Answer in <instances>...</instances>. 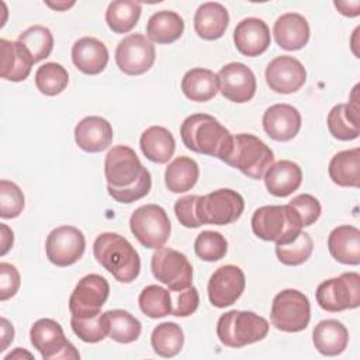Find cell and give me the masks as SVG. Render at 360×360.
<instances>
[{"label":"cell","instance_id":"obj_1","mask_svg":"<svg viewBox=\"0 0 360 360\" xmlns=\"http://www.w3.org/2000/svg\"><path fill=\"white\" fill-rule=\"evenodd\" d=\"M104 176L108 194L122 204L141 200L152 187L149 170L142 166L135 150L127 145H117L108 150Z\"/></svg>","mask_w":360,"mask_h":360},{"label":"cell","instance_id":"obj_2","mask_svg":"<svg viewBox=\"0 0 360 360\" xmlns=\"http://www.w3.org/2000/svg\"><path fill=\"white\" fill-rule=\"evenodd\" d=\"M180 136L187 149L222 162L231 155L233 146V135L210 114L188 115L180 125Z\"/></svg>","mask_w":360,"mask_h":360},{"label":"cell","instance_id":"obj_3","mask_svg":"<svg viewBox=\"0 0 360 360\" xmlns=\"http://www.w3.org/2000/svg\"><path fill=\"white\" fill-rule=\"evenodd\" d=\"M96 260L120 283L134 281L141 271V257L135 248L114 232L100 233L93 243Z\"/></svg>","mask_w":360,"mask_h":360},{"label":"cell","instance_id":"obj_4","mask_svg":"<svg viewBox=\"0 0 360 360\" xmlns=\"http://www.w3.org/2000/svg\"><path fill=\"white\" fill-rule=\"evenodd\" d=\"M253 233L267 242L284 245L294 240L302 231L297 211L290 205H263L252 215Z\"/></svg>","mask_w":360,"mask_h":360},{"label":"cell","instance_id":"obj_5","mask_svg":"<svg viewBox=\"0 0 360 360\" xmlns=\"http://www.w3.org/2000/svg\"><path fill=\"white\" fill-rule=\"evenodd\" d=\"M269 333V322L252 312L232 309L219 316L217 336L228 347H243L263 340Z\"/></svg>","mask_w":360,"mask_h":360},{"label":"cell","instance_id":"obj_6","mask_svg":"<svg viewBox=\"0 0 360 360\" xmlns=\"http://www.w3.org/2000/svg\"><path fill=\"white\" fill-rule=\"evenodd\" d=\"M225 163L245 176L260 180L274 163V153L262 139L252 134L233 135V146Z\"/></svg>","mask_w":360,"mask_h":360},{"label":"cell","instance_id":"obj_7","mask_svg":"<svg viewBox=\"0 0 360 360\" xmlns=\"http://www.w3.org/2000/svg\"><path fill=\"white\" fill-rule=\"evenodd\" d=\"M311 319V304L308 297L294 288L280 291L271 304L270 321L273 326L283 332H301Z\"/></svg>","mask_w":360,"mask_h":360},{"label":"cell","instance_id":"obj_8","mask_svg":"<svg viewBox=\"0 0 360 360\" xmlns=\"http://www.w3.org/2000/svg\"><path fill=\"white\" fill-rule=\"evenodd\" d=\"M245 210L243 197L231 188H219L207 195H198L195 215L201 225H228L239 219Z\"/></svg>","mask_w":360,"mask_h":360},{"label":"cell","instance_id":"obj_9","mask_svg":"<svg viewBox=\"0 0 360 360\" xmlns=\"http://www.w3.org/2000/svg\"><path fill=\"white\" fill-rule=\"evenodd\" d=\"M129 228L138 242L148 249L163 248L172 231L166 211L158 204H146L136 208L129 218Z\"/></svg>","mask_w":360,"mask_h":360},{"label":"cell","instance_id":"obj_10","mask_svg":"<svg viewBox=\"0 0 360 360\" xmlns=\"http://www.w3.org/2000/svg\"><path fill=\"white\" fill-rule=\"evenodd\" d=\"M318 305L328 312L354 309L360 305V276L356 271L343 273L322 281L315 292Z\"/></svg>","mask_w":360,"mask_h":360},{"label":"cell","instance_id":"obj_11","mask_svg":"<svg viewBox=\"0 0 360 360\" xmlns=\"http://www.w3.org/2000/svg\"><path fill=\"white\" fill-rule=\"evenodd\" d=\"M150 269L155 278L169 287L170 291H179L191 285L193 266L179 250L172 248H159L152 255Z\"/></svg>","mask_w":360,"mask_h":360},{"label":"cell","instance_id":"obj_12","mask_svg":"<svg viewBox=\"0 0 360 360\" xmlns=\"http://www.w3.org/2000/svg\"><path fill=\"white\" fill-rule=\"evenodd\" d=\"M32 346L41 353L44 360L79 359L76 347L66 339L62 326L49 318L34 322L30 330Z\"/></svg>","mask_w":360,"mask_h":360},{"label":"cell","instance_id":"obj_13","mask_svg":"<svg viewBox=\"0 0 360 360\" xmlns=\"http://www.w3.org/2000/svg\"><path fill=\"white\" fill-rule=\"evenodd\" d=\"M110 294L108 281L100 274H87L75 287L69 298L72 316L90 318L100 314Z\"/></svg>","mask_w":360,"mask_h":360},{"label":"cell","instance_id":"obj_14","mask_svg":"<svg viewBox=\"0 0 360 360\" xmlns=\"http://www.w3.org/2000/svg\"><path fill=\"white\" fill-rule=\"evenodd\" d=\"M156 58L155 45L142 34L124 37L115 49V63L120 70L129 76L146 73Z\"/></svg>","mask_w":360,"mask_h":360},{"label":"cell","instance_id":"obj_15","mask_svg":"<svg viewBox=\"0 0 360 360\" xmlns=\"http://www.w3.org/2000/svg\"><path fill=\"white\" fill-rule=\"evenodd\" d=\"M86 239L80 229L62 225L51 231L46 236L45 252L48 260L58 267L75 264L84 253Z\"/></svg>","mask_w":360,"mask_h":360},{"label":"cell","instance_id":"obj_16","mask_svg":"<svg viewBox=\"0 0 360 360\" xmlns=\"http://www.w3.org/2000/svg\"><path fill=\"white\" fill-rule=\"evenodd\" d=\"M246 278L240 267L225 264L218 267L208 281V298L217 308H225L235 304L242 295Z\"/></svg>","mask_w":360,"mask_h":360},{"label":"cell","instance_id":"obj_17","mask_svg":"<svg viewBox=\"0 0 360 360\" xmlns=\"http://www.w3.org/2000/svg\"><path fill=\"white\" fill-rule=\"evenodd\" d=\"M267 86L280 94L298 91L305 80L307 70L304 65L294 56L281 55L270 60L264 72Z\"/></svg>","mask_w":360,"mask_h":360},{"label":"cell","instance_id":"obj_18","mask_svg":"<svg viewBox=\"0 0 360 360\" xmlns=\"http://www.w3.org/2000/svg\"><path fill=\"white\" fill-rule=\"evenodd\" d=\"M221 94L233 103H246L256 93V77L250 68L240 62H231L218 72Z\"/></svg>","mask_w":360,"mask_h":360},{"label":"cell","instance_id":"obj_19","mask_svg":"<svg viewBox=\"0 0 360 360\" xmlns=\"http://www.w3.org/2000/svg\"><path fill=\"white\" fill-rule=\"evenodd\" d=\"M262 124L263 129L271 139L287 142L300 132L301 114L290 104H274L264 111Z\"/></svg>","mask_w":360,"mask_h":360},{"label":"cell","instance_id":"obj_20","mask_svg":"<svg viewBox=\"0 0 360 360\" xmlns=\"http://www.w3.org/2000/svg\"><path fill=\"white\" fill-rule=\"evenodd\" d=\"M233 42L242 55L250 58L259 56L270 45V30L260 18H243L233 31Z\"/></svg>","mask_w":360,"mask_h":360},{"label":"cell","instance_id":"obj_21","mask_svg":"<svg viewBox=\"0 0 360 360\" xmlns=\"http://www.w3.org/2000/svg\"><path fill=\"white\" fill-rule=\"evenodd\" d=\"M76 145L89 153H97L107 149L112 142V127L101 117H84L75 127Z\"/></svg>","mask_w":360,"mask_h":360},{"label":"cell","instance_id":"obj_22","mask_svg":"<svg viewBox=\"0 0 360 360\" xmlns=\"http://www.w3.org/2000/svg\"><path fill=\"white\" fill-rule=\"evenodd\" d=\"M357 89L354 86L350 101L346 104L335 105L328 114V128L333 138L339 141H352L356 139L360 134L359 129V98H357Z\"/></svg>","mask_w":360,"mask_h":360},{"label":"cell","instance_id":"obj_23","mask_svg":"<svg viewBox=\"0 0 360 360\" xmlns=\"http://www.w3.org/2000/svg\"><path fill=\"white\" fill-rule=\"evenodd\" d=\"M277 45L285 51H298L309 41V24L298 13H285L280 15L273 27Z\"/></svg>","mask_w":360,"mask_h":360},{"label":"cell","instance_id":"obj_24","mask_svg":"<svg viewBox=\"0 0 360 360\" xmlns=\"http://www.w3.org/2000/svg\"><path fill=\"white\" fill-rule=\"evenodd\" d=\"M72 60L84 75H98L108 63V49L97 38L83 37L72 46Z\"/></svg>","mask_w":360,"mask_h":360},{"label":"cell","instance_id":"obj_25","mask_svg":"<svg viewBox=\"0 0 360 360\" xmlns=\"http://www.w3.org/2000/svg\"><path fill=\"white\" fill-rule=\"evenodd\" d=\"M1 51V77L10 82L25 80L34 65V59L28 49L18 41L0 39Z\"/></svg>","mask_w":360,"mask_h":360},{"label":"cell","instance_id":"obj_26","mask_svg":"<svg viewBox=\"0 0 360 360\" xmlns=\"http://www.w3.org/2000/svg\"><path fill=\"white\" fill-rule=\"evenodd\" d=\"M302 181L301 167L291 160H278L264 174L267 191L274 197H287L295 191Z\"/></svg>","mask_w":360,"mask_h":360},{"label":"cell","instance_id":"obj_27","mask_svg":"<svg viewBox=\"0 0 360 360\" xmlns=\"http://www.w3.org/2000/svg\"><path fill=\"white\" fill-rule=\"evenodd\" d=\"M229 24V14L226 8L215 1L201 4L194 14V30L197 35L207 41L221 38Z\"/></svg>","mask_w":360,"mask_h":360},{"label":"cell","instance_id":"obj_28","mask_svg":"<svg viewBox=\"0 0 360 360\" xmlns=\"http://www.w3.org/2000/svg\"><path fill=\"white\" fill-rule=\"evenodd\" d=\"M328 249L339 263L357 266L360 263V231L352 225L335 228L329 233Z\"/></svg>","mask_w":360,"mask_h":360},{"label":"cell","instance_id":"obj_29","mask_svg":"<svg viewBox=\"0 0 360 360\" xmlns=\"http://www.w3.org/2000/svg\"><path fill=\"white\" fill-rule=\"evenodd\" d=\"M312 340L321 354L338 356L347 347L349 332L338 319H323L314 328Z\"/></svg>","mask_w":360,"mask_h":360},{"label":"cell","instance_id":"obj_30","mask_svg":"<svg viewBox=\"0 0 360 360\" xmlns=\"http://www.w3.org/2000/svg\"><path fill=\"white\" fill-rule=\"evenodd\" d=\"M139 145L145 158L153 163L169 162L176 149V141L172 132L159 125L146 128L141 135Z\"/></svg>","mask_w":360,"mask_h":360},{"label":"cell","instance_id":"obj_31","mask_svg":"<svg viewBox=\"0 0 360 360\" xmlns=\"http://www.w3.org/2000/svg\"><path fill=\"white\" fill-rule=\"evenodd\" d=\"M328 172L335 184L357 188L360 186V149L353 148L338 152L330 159Z\"/></svg>","mask_w":360,"mask_h":360},{"label":"cell","instance_id":"obj_32","mask_svg":"<svg viewBox=\"0 0 360 360\" xmlns=\"http://www.w3.org/2000/svg\"><path fill=\"white\" fill-rule=\"evenodd\" d=\"M181 90L183 94L191 101H208L215 97L219 90L218 76L210 69L194 68L186 72V75L183 76Z\"/></svg>","mask_w":360,"mask_h":360},{"label":"cell","instance_id":"obj_33","mask_svg":"<svg viewBox=\"0 0 360 360\" xmlns=\"http://www.w3.org/2000/svg\"><path fill=\"white\" fill-rule=\"evenodd\" d=\"M184 31V21L170 10H162L152 14L146 24L148 39L156 44H172L177 41Z\"/></svg>","mask_w":360,"mask_h":360},{"label":"cell","instance_id":"obj_34","mask_svg":"<svg viewBox=\"0 0 360 360\" xmlns=\"http://www.w3.org/2000/svg\"><path fill=\"white\" fill-rule=\"evenodd\" d=\"M198 176L197 162L188 156H179L166 167L165 184L172 193H184L195 186Z\"/></svg>","mask_w":360,"mask_h":360},{"label":"cell","instance_id":"obj_35","mask_svg":"<svg viewBox=\"0 0 360 360\" xmlns=\"http://www.w3.org/2000/svg\"><path fill=\"white\" fill-rule=\"evenodd\" d=\"M141 11L142 7L136 1L115 0L107 7L105 22L111 31L117 34H127L136 25Z\"/></svg>","mask_w":360,"mask_h":360},{"label":"cell","instance_id":"obj_36","mask_svg":"<svg viewBox=\"0 0 360 360\" xmlns=\"http://www.w3.org/2000/svg\"><path fill=\"white\" fill-rule=\"evenodd\" d=\"M150 345L156 354L162 357H174L183 349L184 333L177 323L163 322L152 330Z\"/></svg>","mask_w":360,"mask_h":360},{"label":"cell","instance_id":"obj_37","mask_svg":"<svg viewBox=\"0 0 360 360\" xmlns=\"http://www.w3.org/2000/svg\"><path fill=\"white\" fill-rule=\"evenodd\" d=\"M108 336L118 343L135 342L142 330L139 319L124 309L107 311Z\"/></svg>","mask_w":360,"mask_h":360},{"label":"cell","instance_id":"obj_38","mask_svg":"<svg viewBox=\"0 0 360 360\" xmlns=\"http://www.w3.org/2000/svg\"><path fill=\"white\" fill-rule=\"evenodd\" d=\"M141 311L152 318H163L172 314V297L170 291L160 285H146L138 298Z\"/></svg>","mask_w":360,"mask_h":360},{"label":"cell","instance_id":"obj_39","mask_svg":"<svg viewBox=\"0 0 360 360\" xmlns=\"http://www.w3.org/2000/svg\"><path fill=\"white\" fill-rule=\"evenodd\" d=\"M69 83L68 70L56 62H46L35 72V86L45 96L62 93Z\"/></svg>","mask_w":360,"mask_h":360},{"label":"cell","instance_id":"obj_40","mask_svg":"<svg viewBox=\"0 0 360 360\" xmlns=\"http://www.w3.org/2000/svg\"><path fill=\"white\" fill-rule=\"evenodd\" d=\"M18 42H21L31 53L34 63L48 58L53 49V35L49 28L44 25H32L18 35Z\"/></svg>","mask_w":360,"mask_h":360},{"label":"cell","instance_id":"obj_41","mask_svg":"<svg viewBox=\"0 0 360 360\" xmlns=\"http://www.w3.org/2000/svg\"><path fill=\"white\" fill-rule=\"evenodd\" d=\"M314 250V242L309 233L300 232V235L284 245H276L277 259L285 266H300L305 263Z\"/></svg>","mask_w":360,"mask_h":360},{"label":"cell","instance_id":"obj_42","mask_svg":"<svg viewBox=\"0 0 360 360\" xmlns=\"http://www.w3.org/2000/svg\"><path fill=\"white\" fill-rule=\"evenodd\" d=\"M70 326L75 335L86 343H97L108 335L107 312L90 318H70Z\"/></svg>","mask_w":360,"mask_h":360},{"label":"cell","instance_id":"obj_43","mask_svg":"<svg viewBox=\"0 0 360 360\" xmlns=\"http://www.w3.org/2000/svg\"><path fill=\"white\" fill-rule=\"evenodd\" d=\"M195 255L204 262L221 260L228 250V242L222 233L215 231H202L194 242Z\"/></svg>","mask_w":360,"mask_h":360},{"label":"cell","instance_id":"obj_44","mask_svg":"<svg viewBox=\"0 0 360 360\" xmlns=\"http://www.w3.org/2000/svg\"><path fill=\"white\" fill-rule=\"evenodd\" d=\"M24 210V194L21 188L8 180L0 181V217L17 218Z\"/></svg>","mask_w":360,"mask_h":360},{"label":"cell","instance_id":"obj_45","mask_svg":"<svg viewBox=\"0 0 360 360\" xmlns=\"http://www.w3.org/2000/svg\"><path fill=\"white\" fill-rule=\"evenodd\" d=\"M172 297V314L174 316H190L194 314L200 304L198 291L194 285H188L187 288L179 291H170Z\"/></svg>","mask_w":360,"mask_h":360},{"label":"cell","instance_id":"obj_46","mask_svg":"<svg viewBox=\"0 0 360 360\" xmlns=\"http://www.w3.org/2000/svg\"><path fill=\"white\" fill-rule=\"evenodd\" d=\"M300 215L302 226H309L318 221L322 212L321 202L311 194H298L288 202Z\"/></svg>","mask_w":360,"mask_h":360},{"label":"cell","instance_id":"obj_47","mask_svg":"<svg viewBox=\"0 0 360 360\" xmlns=\"http://www.w3.org/2000/svg\"><path fill=\"white\" fill-rule=\"evenodd\" d=\"M21 277L15 266L1 262L0 263V300L6 301L14 297L20 288Z\"/></svg>","mask_w":360,"mask_h":360},{"label":"cell","instance_id":"obj_48","mask_svg":"<svg viewBox=\"0 0 360 360\" xmlns=\"http://www.w3.org/2000/svg\"><path fill=\"white\" fill-rule=\"evenodd\" d=\"M198 195L191 194V195H184L179 198L174 204V214L179 219V222L186 226V228H198L201 224L197 219L195 215V204H197Z\"/></svg>","mask_w":360,"mask_h":360},{"label":"cell","instance_id":"obj_49","mask_svg":"<svg viewBox=\"0 0 360 360\" xmlns=\"http://www.w3.org/2000/svg\"><path fill=\"white\" fill-rule=\"evenodd\" d=\"M338 11L346 17H357L360 14V1H335L333 3Z\"/></svg>","mask_w":360,"mask_h":360},{"label":"cell","instance_id":"obj_50","mask_svg":"<svg viewBox=\"0 0 360 360\" xmlns=\"http://www.w3.org/2000/svg\"><path fill=\"white\" fill-rule=\"evenodd\" d=\"M0 231H1V250H0V255L4 256L10 250V248L13 246L14 235H13V231L6 224H0Z\"/></svg>","mask_w":360,"mask_h":360},{"label":"cell","instance_id":"obj_51","mask_svg":"<svg viewBox=\"0 0 360 360\" xmlns=\"http://www.w3.org/2000/svg\"><path fill=\"white\" fill-rule=\"evenodd\" d=\"M14 339V329L13 325H10V322L6 318H1V352L7 347V345L10 342H13Z\"/></svg>","mask_w":360,"mask_h":360},{"label":"cell","instance_id":"obj_52","mask_svg":"<svg viewBox=\"0 0 360 360\" xmlns=\"http://www.w3.org/2000/svg\"><path fill=\"white\" fill-rule=\"evenodd\" d=\"M73 4H75V1H72V3H68V1H63V3H49V1H46V6H48V7L55 8V10H58V11L68 10V8L72 7Z\"/></svg>","mask_w":360,"mask_h":360}]
</instances>
